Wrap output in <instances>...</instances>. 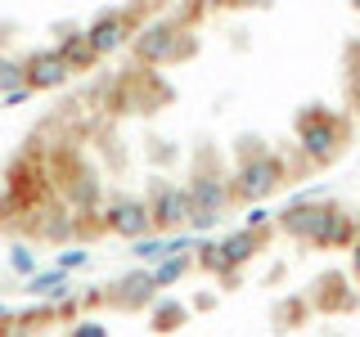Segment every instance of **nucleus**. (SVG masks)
<instances>
[{"mask_svg": "<svg viewBox=\"0 0 360 337\" xmlns=\"http://www.w3.org/2000/svg\"><path fill=\"white\" fill-rule=\"evenodd\" d=\"M68 77H72V67L59 59V50L32 54V59L22 63V86L27 90H54V86H63Z\"/></svg>", "mask_w": 360, "mask_h": 337, "instance_id": "obj_1", "label": "nucleus"}]
</instances>
